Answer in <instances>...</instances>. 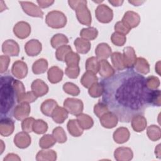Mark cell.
Here are the masks:
<instances>
[{"label": "cell", "mask_w": 161, "mask_h": 161, "mask_svg": "<svg viewBox=\"0 0 161 161\" xmlns=\"http://www.w3.org/2000/svg\"><path fill=\"white\" fill-rule=\"evenodd\" d=\"M145 77L133 69L102 79V102L121 122L129 123L134 116L143 115L151 104L152 90L149 89Z\"/></svg>", "instance_id": "6da1fadb"}, {"label": "cell", "mask_w": 161, "mask_h": 161, "mask_svg": "<svg viewBox=\"0 0 161 161\" xmlns=\"http://www.w3.org/2000/svg\"><path fill=\"white\" fill-rule=\"evenodd\" d=\"M14 78L10 75L0 77V114L1 118L12 117L17 102L14 88Z\"/></svg>", "instance_id": "7a4b0ae2"}, {"label": "cell", "mask_w": 161, "mask_h": 161, "mask_svg": "<svg viewBox=\"0 0 161 161\" xmlns=\"http://www.w3.org/2000/svg\"><path fill=\"white\" fill-rule=\"evenodd\" d=\"M68 3L70 7L75 10L79 22L82 25L90 26L92 18L91 12L86 6L87 1H68Z\"/></svg>", "instance_id": "3957f363"}, {"label": "cell", "mask_w": 161, "mask_h": 161, "mask_svg": "<svg viewBox=\"0 0 161 161\" xmlns=\"http://www.w3.org/2000/svg\"><path fill=\"white\" fill-rule=\"evenodd\" d=\"M45 22L48 26L52 28H62L67 23V18L62 12L53 10L47 14Z\"/></svg>", "instance_id": "277c9868"}, {"label": "cell", "mask_w": 161, "mask_h": 161, "mask_svg": "<svg viewBox=\"0 0 161 161\" xmlns=\"http://www.w3.org/2000/svg\"><path fill=\"white\" fill-rule=\"evenodd\" d=\"M95 15L97 19L103 23H109L113 17V10L107 5L99 4L95 10Z\"/></svg>", "instance_id": "5b68a950"}, {"label": "cell", "mask_w": 161, "mask_h": 161, "mask_svg": "<svg viewBox=\"0 0 161 161\" xmlns=\"http://www.w3.org/2000/svg\"><path fill=\"white\" fill-rule=\"evenodd\" d=\"M64 106L68 113L75 116L81 113L84 108L82 101L75 98H67L64 102Z\"/></svg>", "instance_id": "8992f818"}, {"label": "cell", "mask_w": 161, "mask_h": 161, "mask_svg": "<svg viewBox=\"0 0 161 161\" xmlns=\"http://www.w3.org/2000/svg\"><path fill=\"white\" fill-rule=\"evenodd\" d=\"M19 3L24 12L28 15L41 18L43 17V12L39 6L35 5L33 3L29 1H19Z\"/></svg>", "instance_id": "52a82bcc"}, {"label": "cell", "mask_w": 161, "mask_h": 161, "mask_svg": "<svg viewBox=\"0 0 161 161\" xmlns=\"http://www.w3.org/2000/svg\"><path fill=\"white\" fill-rule=\"evenodd\" d=\"M13 32L18 38L24 39L27 38L30 34L31 26L26 21H19L14 25Z\"/></svg>", "instance_id": "ba28073f"}, {"label": "cell", "mask_w": 161, "mask_h": 161, "mask_svg": "<svg viewBox=\"0 0 161 161\" xmlns=\"http://www.w3.org/2000/svg\"><path fill=\"white\" fill-rule=\"evenodd\" d=\"M2 50L8 56H18L19 47L17 42L13 40H7L3 43Z\"/></svg>", "instance_id": "9c48e42d"}, {"label": "cell", "mask_w": 161, "mask_h": 161, "mask_svg": "<svg viewBox=\"0 0 161 161\" xmlns=\"http://www.w3.org/2000/svg\"><path fill=\"white\" fill-rule=\"evenodd\" d=\"M123 61L125 66L128 69H133L136 59L135 50L131 47H126L123 49Z\"/></svg>", "instance_id": "30bf717a"}, {"label": "cell", "mask_w": 161, "mask_h": 161, "mask_svg": "<svg viewBox=\"0 0 161 161\" xmlns=\"http://www.w3.org/2000/svg\"><path fill=\"white\" fill-rule=\"evenodd\" d=\"M12 74L18 79L25 78L28 74V67L25 62L21 60H17L13 64L11 68Z\"/></svg>", "instance_id": "8fae6325"}, {"label": "cell", "mask_w": 161, "mask_h": 161, "mask_svg": "<svg viewBox=\"0 0 161 161\" xmlns=\"http://www.w3.org/2000/svg\"><path fill=\"white\" fill-rule=\"evenodd\" d=\"M30 106L28 104V103H19L18 105H16L14 108L13 116L17 120H23L24 119L28 118L30 113Z\"/></svg>", "instance_id": "7c38bea8"}, {"label": "cell", "mask_w": 161, "mask_h": 161, "mask_svg": "<svg viewBox=\"0 0 161 161\" xmlns=\"http://www.w3.org/2000/svg\"><path fill=\"white\" fill-rule=\"evenodd\" d=\"M42 48V43L36 39L30 40L25 45V52L28 56L31 57L38 55L41 52Z\"/></svg>", "instance_id": "4fadbf2b"}, {"label": "cell", "mask_w": 161, "mask_h": 161, "mask_svg": "<svg viewBox=\"0 0 161 161\" xmlns=\"http://www.w3.org/2000/svg\"><path fill=\"white\" fill-rule=\"evenodd\" d=\"M14 129V121L9 117L1 118L0 133L3 136H8L11 135Z\"/></svg>", "instance_id": "5bb4252c"}, {"label": "cell", "mask_w": 161, "mask_h": 161, "mask_svg": "<svg viewBox=\"0 0 161 161\" xmlns=\"http://www.w3.org/2000/svg\"><path fill=\"white\" fill-rule=\"evenodd\" d=\"M121 21L131 29L136 27L139 25L140 22V17L137 13L132 11H128L125 13Z\"/></svg>", "instance_id": "9a60e30c"}, {"label": "cell", "mask_w": 161, "mask_h": 161, "mask_svg": "<svg viewBox=\"0 0 161 161\" xmlns=\"http://www.w3.org/2000/svg\"><path fill=\"white\" fill-rule=\"evenodd\" d=\"M118 119L117 116L112 112L108 111L100 117V123L101 125L106 128H114L118 123Z\"/></svg>", "instance_id": "2e32d148"}, {"label": "cell", "mask_w": 161, "mask_h": 161, "mask_svg": "<svg viewBox=\"0 0 161 161\" xmlns=\"http://www.w3.org/2000/svg\"><path fill=\"white\" fill-rule=\"evenodd\" d=\"M14 143L19 148H25L31 143V137L25 131L17 133L14 138Z\"/></svg>", "instance_id": "e0dca14e"}, {"label": "cell", "mask_w": 161, "mask_h": 161, "mask_svg": "<svg viewBox=\"0 0 161 161\" xmlns=\"http://www.w3.org/2000/svg\"><path fill=\"white\" fill-rule=\"evenodd\" d=\"M31 88L37 97L43 96L48 91V86L41 79L35 80L31 84Z\"/></svg>", "instance_id": "ac0fdd59"}, {"label": "cell", "mask_w": 161, "mask_h": 161, "mask_svg": "<svg viewBox=\"0 0 161 161\" xmlns=\"http://www.w3.org/2000/svg\"><path fill=\"white\" fill-rule=\"evenodd\" d=\"M95 53L97 59L106 60L111 53V48L108 44L106 43H101L97 45L95 50Z\"/></svg>", "instance_id": "d6986e66"}, {"label": "cell", "mask_w": 161, "mask_h": 161, "mask_svg": "<svg viewBox=\"0 0 161 161\" xmlns=\"http://www.w3.org/2000/svg\"><path fill=\"white\" fill-rule=\"evenodd\" d=\"M131 126L134 131L136 132H141L143 131L147 126V119L142 114L134 116L131 120Z\"/></svg>", "instance_id": "ffe728a7"}, {"label": "cell", "mask_w": 161, "mask_h": 161, "mask_svg": "<svg viewBox=\"0 0 161 161\" xmlns=\"http://www.w3.org/2000/svg\"><path fill=\"white\" fill-rule=\"evenodd\" d=\"M130 138V132L125 127H119L113 133V139L118 143L126 142Z\"/></svg>", "instance_id": "44dd1931"}, {"label": "cell", "mask_w": 161, "mask_h": 161, "mask_svg": "<svg viewBox=\"0 0 161 161\" xmlns=\"http://www.w3.org/2000/svg\"><path fill=\"white\" fill-rule=\"evenodd\" d=\"M116 160H130L133 158L132 150L128 147H119L114 153Z\"/></svg>", "instance_id": "7402d4cb"}, {"label": "cell", "mask_w": 161, "mask_h": 161, "mask_svg": "<svg viewBox=\"0 0 161 161\" xmlns=\"http://www.w3.org/2000/svg\"><path fill=\"white\" fill-rule=\"evenodd\" d=\"M48 79L52 84L59 82L63 77V71L57 66L50 67L47 72Z\"/></svg>", "instance_id": "603a6c76"}, {"label": "cell", "mask_w": 161, "mask_h": 161, "mask_svg": "<svg viewBox=\"0 0 161 161\" xmlns=\"http://www.w3.org/2000/svg\"><path fill=\"white\" fill-rule=\"evenodd\" d=\"M98 72L100 75L104 78L109 77L115 74L114 69L106 60H101V61H99V69Z\"/></svg>", "instance_id": "cb8c5ba5"}, {"label": "cell", "mask_w": 161, "mask_h": 161, "mask_svg": "<svg viewBox=\"0 0 161 161\" xmlns=\"http://www.w3.org/2000/svg\"><path fill=\"white\" fill-rule=\"evenodd\" d=\"M58 106L57 102L52 99H48L43 101L40 106L42 113L47 116H52V113Z\"/></svg>", "instance_id": "d4e9b609"}, {"label": "cell", "mask_w": 161, "mask_h": 161, "mask_svg": "<svg viewBox=\"0 0 161 161\" xmlns=\"http://www.w3.org/2000/svg\"><path fill=\"white\" fill-rule=\"evenodd\" d=\"M52 117L57 123H62L68 117V111L65 108L57 106L52 113Z\"/></svg>", "instance_id": "484cf974"}, {"label": "cell", "mask_w": 161, "mask_h": 161, "mask_svg": "<svg viewBox=\"0 0 161 161\" xmlns=\"http://www.w3.org/2000/svg\"><path fill=\"white\" fill-rule=\"evenodd\" d=\"M74 45L78 53H87L91 48V43L89 41L82 38H77L74 41Z\"/></svg>", "instance_id": "4316f807"}, {"label": "cell", "mask_w": 161, "mask_h": 161, "mask_svg": "<svg viewBox=\"0 0 161 161\" xmlns=\"http://www.w3.org/2000/svg\"><path fill=\"white\" fill-rule=\"evenodd\" d=\"M98 80L96 74L91 71H86L81 77L80 82L86 88H89L93 84Z\"/></svg>", "instance_id": "83f0119b"}, {"label": "cell", "mask_w": 161, "mask_h": 161, "mask_svg": "<svg viewBox=\"0 0 161 161\" xmlns=\"http://www.w3.org/2000/svg\"><path fill=\"white\" fill-rule=\"evenodd\" d=\"M76 116H77V120L79 125L83 130L90 129L94 125L93 119L89 115L81 113L77 114Z\"/></svg>", "instance_id": "f1b7e54d"}, {"label": "cell", "mask_w": 161, "mask_h": 161, "mask_svg": "<svg viewBox=\"0 0 161 161\" xmlns=\"http://www.w3.org/2000/svg\"><path fill=\"white\" fill-rule=\"evenodd\" d=\"M67 130L73 136H80L83 133V129L80 127L77 119H70L68 121Z\"/></svg>", "instance_id": "f546056e"}, {"label": "cell", "mask_w": 161, "mask_h": 161, "mask_svg": "<svg viewBox=\"0 0 161 161\" xmlns=\"http://www.w3.org/2000/svg\"><path fill=\"white\" fill-rule=\"evenodd\" d=\"M135 70L142 74H147L150 71V66L147 60L143 57H138L136 59L134 64Z\"/></svg>", "instance_id": "4dcf8cb0"}, {"label": "cell", "mask_w": 161, "mask_h": 161, "mask_svg": "<svg viewBox=\"0 0 161 161\" xmlns=\"http://www.w3.org/2000/svg\"><path fill=\"white\" fill-rule=\"evenodd\" d=\"M111 59L113 65L117 70H123L126 69L123 61V54L120 52H116L112 53L111 55Z\"/></svg>", "instance_id": "1f68e13d"}, {"label": "cell", "mask_w": 161, "mask_h": 161, "mask_svg": "<svg viewBox=\"0 0 161 161\" xmlns=\"http://www.w3.org/2000/svg\"><path fill=\"white\" fill-rule=\"evenodd\" d=\"M48 68V62L44 58H40L35 62L32 65V71L35 74H40L45 72Z\"/></svg>", "instance_id": "d6a6232c"}, {"label": "cell", "mask_w": 161, "mask_h": 161, "mask_svg": "<svg viewBox=\"0 0 161 161\" xmlns=\"http://www.w3.org/2000/svg\"><path fill=\"white\" fill-rule=\"evenodd\" d=\"M57 158V153L53 150H42L38 152L36 160H55Z\"/></svg>", "instance_id": "836d02e7"}, {"label": "cell", "mask_w": 161, "mask_h": 161, "mask_svg": "<svg viewBox=\"0 0 161 161\" xmlns=\"http://www.w3.org/2000/svg\"><path fill=\"white\" fill-rule=\"evenodd\" d=\"M69 42L67 37L60 33L56 34L51 38V45L54 48H58V47L67 44Z\"/></svg>", "instance_id": "e575fe53"}, {"label": "cell", "mask_w": 161, "mask_h": 161, "mask_svg": "<svg viewBox=\"0 0 161 161\" xmlns=\"http://www.w3.org/2000/svg\"><path fill=\"white\" fill-rule=\"evenodd\" d=\"M98 35V31L96 28L94 27H88L82 28L80 32V35L82 38L89 40H94Z\"/></svg>", "instance_id": "d590c367"}, {"label": "cell", "mask_w": 161, "mask_h": 161, "mask_svg": "<svg viewBox=\"0 0 161 161\" xmlns=\"http://www.w3.org/2000/svg\"><path fill=\"white\" fill-rule=\"evenodd\" d=\"M99 69V61L96 57H91L87 59L86 62V69L96 74Z\"/></svg>", "instance_id": "8d00e7d4"}, {"label": "cell", "mask_w": 161, "mask_h": 161, "mask_svg": "<svg viewBox=\"0 0 161 161\" xmlns=\"http://www.w3.org/2000/svg\"><path fill=\"white\" fill-rule=\"evenodd\" d=\"M147 133L148 138L152 141H157L160 138L161 131L159 126L157 125H150L147 128Z\"/></svg>", "instance_id": "74e56055"}, {"label": "cell", "mask_w": 161, "mask_h": 161, "mask_svg": "<svg viewBox=\"0 0 161 161\" xmlns=\"http://www.w3.org/2000/svg\"><path fill=\"white\" fill-rule=\"evenodd\" d=\"M56 142L57 140H55V138L53 137V135L47 134L43 136L40 138L39 145H40V147H42V148L46 149L54 145Z\"/></svg>", "instance_id": "f35d334b"}, {"label": "cell", "mask_w": 161, "mask_h": 161, "mask_svg": "<svg viewBox=\"0 0 161 161\" xmlns=\"http://www.w3.org/2000/svg\"><path fill=\"white\" fill-rule=\"evenodd\" d=\"M79 61L80 56L79 54L72 51L68 53L64 58V62L66 63L67 66L79 65Z\"/></svg>", "instance_id": "ab89813d"}, {"label": "cell", "mask_w": 161, "mask_h": 161, "mask_svg": "<svg viewBox=\"0 0 161 161\" xmlns=\"http://www.w3.org/2000/svg\"><path fill=\"white\" fill-rule=\"evenodd\" d=\"M48 129L47 123L42 119H36L33 125V131L37 134H43Z\"/></svg>", "instance_id": "60d3db41"}, {"label": "cell", "mask_w": 161, "mask_h": 161, "mask_svg": "<svg viewBox=\"0 0 161 161\" xmlns=\"http://www.w3.org/2000/svg\"><path fill=\"white\" fill-rule=\"evenodd\" d=\"M72 51V48L70 46L64 45H62L58 48H57L55 52V57L59 61H64V58L67 54Z\"/></svg>", "instance_id": "b9f144b4"}, {"label": "cell", "mask_w": 161, "mask_h": 161, "mask_svg": "<svg viewBox=\"0 0 161 161\" xmlns=\"http://www.w3.org/2000/svg\"><path fill=\"white\" fill-rule=\"evenodd\" d=\"M88 92L89 95L92 97H98L102 96L103 92V87L101 83L97 82L93 84L89 88Z\"/></svg>", "instance_id": "7bdbcfd3"}, {"label": "cell", "mask_w": 161, "mask_h": 161, "mask_svg": "<svg viewBox=\"0 0 161 161\" xmlns=\"http://www.w3.org/2000/svg\"><path fill=\"white\" fill-rule=\"evenodd\" d=\"M37 96L33 91H29L25 92L22 95H21L17 99L18 103H30L34 102L36 99Z\"/></svg>", "instance_id": "ee69618b"}, {"label": "cell", "mask_w": 161, "mask_h": 161, "mask_svg": "<svg viewBox=\"0 0 161 161\" xmlns=\"http://www.w3.org/2000/svg\"><path fill=\"white\" fill-rule=\"evenodd\" d=\"M52 135L58 143H62L65 142L67 140L65 132L64 131V130L60 126H58L53 129L52 131Z\"/></svg>", "instance_id": "f6af8a7d"}, {"label": "cell", "mask_w": 161, "mask_h": 161, "mask_svg": "<svg viewBox=\"0 0 161 161\" xmlns=\"http://www.w3.org/2000/svg\"><path fill=\"white\" fill-rule=\"evenodd\" d=\"M111 40L112 43L116 46H123L126 42V38L124 34L115 31L112 34Z\"/></svg>", "instance_id": "bcb514c9"}, {"label": "cell", "mask_w": 161, "mask_h": 161, "mask_svg": "<svg viewBox=\"0 0 161 161\" xmlns=\"http://www.w3.org/2000/svg\"><path fill=\"white\" fill-rule=\"evenodd\" d=\"M63 89L66 93L74 96H78L80 93L79 88L72 82L65 83L63 86Z\"/></svg>", "instance_id": "7dc6e473"}, {"label": "cell", "mask_w": 161, "mask_h": 161, "mask_svg": "<svg viewBox=\"0 0 161 161\" xmlns=\"http://www.w3.org/2000/svg\"><path fill=\"white\" fill-rule=\"evenodd\" d=\"M108 111H109V110L108 106L102 101H99V103H97L96 104H95L94 107V112L95 114L99 118H100L104 114Z\"/></svg>", "instance_id": "c3c4849f"}, {"label": "cell", "mask_w": 161, "mask_h": 161, "mask_svg": "<svg viewBox=\"0 0 161 161\" xmlns=\"http://www.w3.org/2000/svg\"><path fill=\"white\" fill-rule=\"evenodd\" d=\"M147 87L151 90L157 89L160 86V80L158 77L151 75L148 77L145 80Z\"/></svg>", "instance_id": "681fc988"}, {"label": "cell", "mask_w": 161, "mask_h": 161, "mask_svg": "<svg viewBox=\"0 0 161 161\" xmlns=\"http://www.w3.org/2000/svg\"><path fill=\"white\" fill-rule=\"evenodd\" d=\"M80 72V68L79 65L67 66L65 69V74L70 79H75L78 77Z\"/></svg>", "instance_id": "f907efd6"}, {"label": "cell", "mask_w": 161, "mask_h": 161, "mask_svg": "<svg viewBox=\"0 0 161 161\" xmlns=\"http://www.w3.org/2000/svg\"><path fill=\"white\" fill-rule=\"evenodd\" d=\"M35 119L32 117L26 118L22 121L21 128L22 130L27 133L31 132L33 131V125L35 121Z\"/></svg>", "instance_id": "816d5d0a"}, {"label": "cell", "mask_w": 161, "mask_h": 161, "mask_svg": "<svg viewBox=\"0 0 161 161\" xmlns=\"http://www.w3.org/2000/svg\"><path fill=\"white\" fill-rule=\"evenodd\" d=\"M114 30L116 32L121 33L125 35L130 32L131 28L128 25H126L123 21H119L115 24Z\"/></svg>", "instance_id": "f5cc1de1"}, {"label": "cell", "mask_w": 161, "mask_h": 161, "mask_svg": "<svg viewBox=\"0 0 161 161\" xmlns=\"http://www.w3.org/2000/svg\"><path fill=\"white\" fill-rule=\"evenodd\" d=\"M160 91L158 89L152 90L151 96V104L152 106H160L161 98H160Z\"/></svg>", "instance_id": "db71d44e"}, {"label": "cell", "mask_w": 161, "mask_h": 161, "mask_svg": "<svg viewBox=\"0 0 161 161\" xmlns=\"http://www.w3.org/2000/svg\"><path fill=\"white\" fill-rule=\"evenodd\" d=\"M13 85H14V90H15V92L16 94L17 99H18V98L21 95H22L23 94H24L25 92V87L23 84L18 80L14 79Z\"/></svg>", "instance_id": "11a10c76"}, {"label": "cell", "mask_w": 161, "mask_h": 161, "mask_svg": "<svg viewBox=\"0 0 161 161\" xmlns=\"http://www.w3.org/2000/svg\"><path fill=\"white\" fill-rule=\"evenodd\" d=\"M10 58L8 55H1L0 57V72L3 74L6 72L8 68Z\"/></svg>", "instance_id": "9f6ffc18"}, {"label": "cell", "mask_w": 161, "mask_h": 161, "mask_svg": "<svg viewBox=\"0 0 161 161\" xmlns=\"http://www.w3.org/2000/svg\"><path fill=\"white\" fill-rule=\"evenodd\" d=\"M37 3L39 5L40 8H46L50 6L53 3H54V1L52 0H40L37 1Z\"/></svg>", "instance_id": "6f0895ef"}, {"label": "cell", "mask_w": 161, "mask_h": 161, "mask_svg": "<svg viewBox=\"0 0 161 161\" xmlns=\"http://www.w3.org/2000/svg\"><path fill=\"white\" fill-rule=\"evenodd\" d=\"M108 2L111 3L113 6H121V4L123 3V1H112L109 0Z\"/></svg>", "instance_id": "680465c9"}, {"label": "cell", "mask_w": 161, "mask_h": 161, "mask_svg": "<svg viewBox=\"0 0 161 161\" xmlns=\"http://www.w3.org/2000/svg\"><path fill=\"white\" fill-rule=\"evenodd\" d=\"M128 2L132 4H133L134 6H139L140 4H142L143 3H144L145 1H128Z\"/></svg>", "instance_id": "91938a15"}]
</instances>
